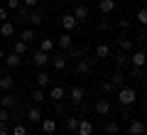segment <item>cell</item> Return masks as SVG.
Masks as SVG:
<instances>
[{
  "label": "cell",
  "mask_w": 147,
  "mask_h": 135,
  "mask_svg": "<svg viewBox=\"0 0 147 135\" xmlns=\"http://www.w3.org/2000/svg\"><path fill=\"white\" fill-rule=\"evenodd\" d=\"M115 98H118V103H120V106H132L137 101V91L132 86H120L115 91Z\"/></svg>",
  "instance_id": "6da1fadb"
},
{
  "label": "cell",
  "mask_w": 147,
  "mask_h": 135,
  "mask_svg": "<svg viewBox=\"0 0 147 135\" xmlns=\"http://www.w3.org/2000/svg\"><path fill=\"white\" fill-rule=\"evenodd\" d=\"M93 62L96 59L93 57H81V59H76V74H81V76H88L91 74V66H93Z\"/></svg>",
  "instance_id": "7a4b0ae2"
},
{
  "label": "cell",
  "mask_w": 147,
  "mask_h": 135,
  "mask_svg": "<svg viewBox=\"0 0 147 135\" xmlns=\"http://www.w3.org/2000/svg\"><path fill=\"white\" fill-rule=\"evenodd\" d=\"M93 59H96V62H105V59H110V44H108V42H98V44H96Z\"/></svg>",
  "instance_id": "3957f363"
},
{
  "label": "cell",
  "mask_w": 147,
  "mask_h": 135,
  "mask_svg": "<svg viewBox=\"0 0 147 135\" xmlns=\"http://www.w3.org/2000/svg\"><path fill=\"white\" fill-rule=\"evenodd\" d=\"M44 118V113H42V108L39 106H32V108H27L25 111V120L30 125H39V120Z\"/></svg>",
  "instance_id": "277c9868"
},
{
  "label": "cell",
  "mask_w": 147,
  "mask_h": 135,
  "mask_svg": "<svg viewBox=\"0 0 147 135\" xmlns=\"http://www.w3.org/2000/svg\"><path fill=\"white\" fill-rule=\"evenodd\" d=\"M49 62L54 64V69L64 71V69H66V64H69V57H66V52H61V49H59V52H54L52 57H49Z\"/></svg>",
  "instance_id": "5b68a950"
},
{
  "label": "cell",
  "mask_w": 147,
  "mask_h": 135,
  "mask_svg": "<svg viewBox=\"0 0 147 135\" xmlns=\"http://www.w3.org/2000/svg\"><path fill=\"white\" fill-rule=\"evenodd\" d=\"M84 98H86V88L84 86H71L69 88V101H71L74 106L84 103Z\"/></svg>",
  "instance_id": "8992f818"
},
{
  "label": "cell",
  "mask_w": 147,
  "mask_h": 135,
  "mask_svg": "<svg viewBox=\"0 0 147 135\" xmlns=\"http://www.w3.org/2000/svg\"><path fill=\"white\" fill-rule=\"evenodd\" d=\"M115 42H118V47H120V52H127V54H130V52H132V47H135L132 37H130V35H125V32H120V35L115 37Z\"/></svg>",
  "instance_id": "52a82bcc"
},
{
  "label": "cell",
  "mask_w": 147,
  "mask_h": 135,
  "mask_svg": "<svg viewBox=\"0 0 147 135\" xmlns=\"http://www.w3.org/2000/svg\"><path fill=\"white\" fill-rule=\"evenodd\" d=\"M47 64H49V54L47 52H42V49H34V52H32V66L44 69Z\"/></svg>",
  "instance_id": "ba28073f"
},
{
  "label": "cell",
  "mask_w": 147,
  "mask_h": 135,
  "mask_svg": "<svg viewBox=\"0 0 147 135\" xmlns=\"http://www.w3.org/2000/svg\"><path fill=\"white\" fill-rule=\"evenodd\" d=\"M113 62H115V69L125 71V69L130 66V54H127V52H120V49H118V52L113 54Z\"/></svg>",
  "instance_id": "9c48e42d"
},
{
  "label": "cell",
  "mask_w": 147,
  "mask_h": 135,
  "mask_svg": "<svg viewBox=\"0 0 147 135\" xmlns=\"http://www.w3.org/2000/svg\"><path fill=\"white\" fill-rule=\"evenodd\" d=\"M127 135H145V123L140 118H130L127 123Z\"/></svg>",
  "instance_id": "30bf717a"
},
{
  "label": "cell",
  "mask_w": 147,
  "mask_h": 135,
  "mask_svg": "<svg viewBox=\"0 0 147 135\" xmlns=\"http://www.w3.org/2000/svg\"><path fill=\"white\" fill-rule=\"evenodd\" d=\"M54 42H57V47L61 49V52H66L69 47H74V37H71V32H64V35H59Z\"/></svg>",
  "instance_id": "8fae6325"
},
{
  "label": "cell",
  "mask_w": 147,
  "mask_h": 135,
  "mask_svg": "<svg viewBox=\"0 0 147 135\" xmlns=\"http://www.w3.org/2000/svg\"><path fill=\"white\" fill-rule=\"evenodd\" d=\"M76 27H79V22H76V17H74L71 12L61 15V30H64V32H74Z\"/></svg>",
  "instance_id": "7c38bea8"
},
{
  "label": "cell",
  "mask_w": 147,
  "mask_h": 135,
  "mask_svg": "<svg viewBox=\"0 0 147 135\" xmlns=\"http://www.w3.org/2000/svg\"><path fill=\"white\" fill-rule=\"evenodd\" d=\"M3 62H5L7 69H17V66H22V64H25V59H22L20 54L10 52V54H5V59H3Z\"/></svg>",
  "instance_id": "4fadbf2b"
},
{
  "label": "cell",
  "mask_w": 147,
  "mask_h": 135,
  "mask_svg": "<svg viewBox=\"0 0 147 135\" xmlns=\"http://www.w3.org/2000/svg\"><path fill=\"white\" fill-rule=\"evenodd\" d=\"M93 111H96L98 115H110L113 106H110V101H108V98H98V101H96V106H93Z\"/></svg>",
  "instance_id": "5bb4252c"
},
{
  "label": "cell",
  "mask_w": 147,
  "mask_h": 135,
  "mask_svg": "<svg viewBox=\"0 0 147 135\" xmlns=\"http://www.w3.org/2000/svg\"><path fill=\"white\" fill-rule=\"evenodd\" d=\"M108 81H110V86H113V88L118 91V88H120L123 83H125V71H120V69H115V71H113V74L108 76Z\"/></svg>",
  "instance_id": "9a60e30c"
},
{
  "label": "cell",
  "mask_w": 147,
  "mask_h": 135,
  "mask_svg": "<svg viewBox=\"0 0 147 135\" xmlns=\"http://www.w3.org/2000/svg\"><path fill=\"white\" fill-rule=\"evenodd\" d=\"M98 10H100V15H113V12L118 10V3H115V0H100Z\"/></svg>",
  "instance_id": "2e32d148"
},
{
  "label": "cell",
  "mask_w": 147,
  "mask_h": 135,
  "mask_svg": "<svg viewBox=\"0 0 147 135\" xmlns=\"http://www.w3.org/2000/svg\"><path fill=\"white\" fill-rule=\"evenodd\" d=\"M39 125H42V133L44 135H54V133H57V118H42Z\"/></svg>",
  "instance_id": "e0dca14e"
},
{
  "label": "cell",
  "mask_w": 147,
  "mask_h": 135,
  "mask_svg": "<svg viewBox=\"0 0 147 135\" xmlns=\"http://www.w3.org/2000/svg\"><path fill=\"white\" fill-rule=\"evenodd\" d=\"M76 135H93V123L88 118H79V128H76Z\"/></svg>",
  "instance_id": "ac0fdd59"
},
{
  "label": "cell",
  "mask_w": 147,
  "mask_h": 135,
  "mask_svg": "<svg viewBox=\"0 0 147 135\" xmlns=\"http://www.w3.org/2000/svg\"><path fill=\"white\" fill-rule=\"evenodd\" d=\"M71 15L76 17V22L81 25V22H88V15H91V12H88V7H86V5H76Z\"/></svg>",
  "instance_id": "d6986e66"
},
{
  "label": "cell",
  "mask_w": 147,
  "mask_h": 135,
  "mask_svg": "<svg viewBox=\"0 0 147 135\" xmlns=\"http://www.w3.org/2000/svg\"><path fill=\"white\" fill-rule=\"evenodd\" d=\"M0 37H5V39H12V37H15V25H12L10 20L0 22Z\"/></svg>",
  "instance_id": "ffe728a7"
},
{
  "label": "cell",
  "mask_w": 147,
  "mask_h": 135,
  "mask_svg": "<svg viewBox=\"0 0 147 135\" xmlns=\"http://www.w3.org/2000/svg\"><path fill=\"white\" fill-rule=\"evenodd\" d=\"M10 42H12V52H15V54H20V57H25V54L30 52V44H25V42H22V39H17V37H15V39H10Z\"/></svg>",
  "instance_id": "44dd1931"
},
{
  "label": "cell",
  "mask_w": 147,
  "mask_h": 135,
  "mask_svg": "<svg viewBox=\"0 0 147 135\" xmlns=\"http://www.w3.org/2000/svg\"><path fill=\"white\" fill-rule=\"evenodd\" d=\"M49 98L57 103V101H64L66 98V91H64V86H54L52 83V88H49Z\"/></svg>",
  "instance_id": "7402d4cb"
},
{
  "label": "cell",
  "mask_w": 147,
  "mask_h": 135,
  "mask_svg": "<svg viewBox=\"0 0 147 135\" xmlns=\"http://www.w3.org/2000/svg\"><path fill=\"white\" fill-rule=\"evenodd\" d=\"M34 86L37 88H44V86H52V76H49L47 71H39L34 76Z\"/></svg>",
  "instance_id": "603a6c76"
},
{
  "label": "cell",
  "mask_w": 147,
  "mask_h": 135,
  "mask_svg": "<svg viewBox=\"0 0 147 135\" xmlns=\"http://www.w3.org/2000/svg\"><path fill=\"white\" fill-rule=\"evenodd\" d=\"M30 25H32V27H42V25H44V12L30 10Z\"/></svg>",
  "instance_id": "cb8c5ba5"
},
{
  "label": "cell",
  "mask_w": 147,
  "mask_h": 135,
  "mask_svg": "<svg viewBox=\"0 0 147 135\" xmlns=\"http://www.w3.org/2000/svg\"><path fill=\"white\" fill-rule=\"evenodd\" d=\"M142 64H145V52L142 49L130 52V66H142Z\"/></svg>",
  "instance_id": "d4e9b609"
},
{
  "label": "cell",
  "mask_w": 147,
  "mask_h": 135,
  "mask_svg": "<svg viewBox=\"0 0 147 135\" xmlns=\"http://www.w3.org/2000/svg\"><path fill=\"white\" fill-rule=\"evenodd\" d=\"M0 88H3V91H12V88H15V79H12L10 74H0Z\"/></svg>",
  "instance_id": "484cf974"
},
{
  "label": "cell",
  "mask_w": 147,
  "mask_h": 135,
  "mask_svg": "<svg viewBox=\"0 0 147 135\" xmlns=\"http://www.w3.org/2000/svg\"><path fill=\"white\" fill-rule=\"evenodd\" d=\"M17 39H22L25 44H30V42H34V27H25V30L20 32V35H15Z\"/></svg>",
  "instance_id": "4316f807"
},
{
  "label": "cell",
  "mask_w": 147,
  "mask_h": 135,
  "mask_svg": "<svg viewBox=\"0 0 147 135\" xmlns=\"http://www.w3.org/2000/svg\"><path fill=\"white\" fill-rule=\"evenodd\" d=\"M30 98L32 101H34V106H39V103H44V101H47V96H44V91H42V88H32V91H30Z\"/></svg>",
  "instance_id": "83f0119b"
},
{
  "label": "cell",
  "mask_w": 147,
  "mask_h": 135,
  "mask_svg": "<svg viewBox=\"0 0 147 135\" xmlns=\"http://www.w3.org/2000/svg\"><path fill=\"white\" fill-rule=\"evenodd\" d=\"M64 125H66V133H74V135H76V128H79V115L71 113L66 120H64Z\"/></svg>",
  "instance_id": "f1b7e54d"
},
{
  "label": "cell",
  "mask_w": 147,
  "mask_h": 135,
  "mask_svg": "<svg viewBox=\"0 0 147 135\" xmlns=\"http://www.w3.org/2000/svg\"><path fill=\"white\" fill-rule=\"evenodd\" d=\"M15 15H17V22H22V25H27V22H30V7L20 5V7L15 10Z\"/></svg>",
  "instance_id": "f546056e"
},
{
  "label": "cell",
  "mask_w": 147,
  "mask_h": 135,
  "mask_svg": "<svg viewBox=\"0 0 147 135\" xmlns=\"http://www.w3.org/2000/svg\"><path fill=\"white\" fill-rule=\"evenodd\" d=\"M54 47H57V42L52 39V37H44V39H39V49H42V52H54Z\"/></svg>",
  "instance_id": "4dcf8cb0"
},
{
  "label": "cell",
  "mask_w": 147,
  "mask_h": 135,
  "mask_svg": "<svg viewBox=\"0 0 147 135\" xmlns=\"http://www.w3.org/2000/svg\"><path fill=\"white\" fill-rule=\"evenodd\" d=\"M127 76L135 79V81H142L145 74H142V66H127Z\"/></svg>",
  "instance_id": "1f68e13d"
},
{
  "label": "cell",
  "mask_w": 147,
  "mask_h": 135,
  "mask_svg": "<svg viewBox=\"0 0 147 135\" xmlns=\"http://www.w3.org/2000/svg\"><path fill=\"white\" fill-rule=\"evenodd\" d=\"M105 133H108V135L120 133V123H118V120H108V123H105Z\"/></svg>",
  "instance_id": "d6a6232c"
},
{
  "label": "cell",
  "mask_w": 147,
  "mask_h": 135,
  "mask_svg": "<svg viewBox=\"0 0 147 135\" xmlns=\"http://www.w3.org/2000/svg\"><path fill=\"white\" fill-rule=\"evenodd\" d=\"M135 22H137L140 27H145V25H147V10H145V7H140V10H137V15H135Z\"/></svg>",
  "instance_id": "836d02e7"
},
{
  "label": "cell",
  "mask_w": 147,
  "mask_h": 135,
  "mask_svg": "<svg viewBox=\"0 0 147 135\" xmlns=\"http://www.w3.org/2000/svg\"><path fill=\"white\" fill-rule=\"evenodd\" d=\"M10 135H27V125H25V123H15Z\"/></svg>",
  "instance_id": "e575fe53"
},
{
  "label": "cell",
  "mask_w": 147,
  "mask_h": 135,
  "mask_svg": "<svg viewBox=\"0 0 147 135\" xmlns=\"http://www.w3.org/2000/svg\"><path fill=\"white\" fill-rule=\"evenodd\" d=\"M118 27H120L123 32H127V30H132V20H127V17H125V20H118Z\"/></svg>",
  "instance_id": "d590c367"
},
{
  "label": "cell",
  "mask_w": 147,
  "mask_h": 135,
  "mask_svg": "<svg viewBox=\"0 0 147 135\" xmlns=\"http://www.w3.org/2000/svg\"><path fill=\"white\" fill-rule=\"evenodd\" d=\"M100 91H103V94H113V91H115V88L110 86V81H108V79H105V81L100 83Z\"/></svg>",
  "instance_id": "8d00e7d4"
},
{
  "label": "cell",
  "mask_w": 147,
  "mask_h": 135,
  "mask_svg": "<svg viewBox=\"0 0 147 135\" xmlns=\"http://www.w3.org/2000/svg\"><path fill=\"white\" fill-rule=\"evenodd\" d=\"M20 5H22V0H7V3H5V7H7V10H17Z\"/></svg>",
  "instance_id": "74e56055"
},
{
  "label": "cell",
  "mask_w": 147,
  "mask_h": 135,
  "mask_svg": "<svg viewBox=\"0 0 147 135\" xmlns=\"http://www.w3.org/2000/svg\"><path fill=\"white\" fill-rule=\"evenodd\" d=\"M22 5H25V7H30V10H34V7L39 5V0H22Z\"/></svg>",
  "instance_id": "f35d334b"
},
{
  "label": "cell",
  "mask_w": 147,
  "mask_h": 135,
  "mask_svg": "<svg viewBox=\"0 0 147 135\" xmlns=\"http://www.w3.org/2000/svg\"><path fill=\"white\" fill-rule=\"evenodd\" d=\"M5 20H7V7L0 5V22H5Z\"/></svg>",
  "instance_id": "ab89813d"
},
{
  "label": "cell",
  "mask_w": 147,
  "mask_h": 135,
  "mask_svg": "<svg viewBox=\"0 0 147 135\" xmlns=\"http://www.w3.org/2000/svg\"><path fill=\"white\" fill-rule=\"evenodd\" d=\"M0 135H10V133H7V128H0Z\"/></svg>",
  "instance_id": "60d3db41"
},
{
  "label": "cell",
  "mask_w": 147,
  "mask_h": 135,
  "mask_svg": "<svg viewBox=\"0 0 147 135\" xmlns=\"http://www.w3.org/2000/svg\"><path fill=\"white\" fill-rule=\"evenodd\" d=\"M3 59H5V49H0V62H3Z\"/></svg>",
  "instance_id": "b9f144b4"
},
{
  "label": "cell",
  "mask_w": 147,
  "mask_h": 135,
  "mask_svg": "<svg viewBox=\"0 0 147 135\" xmlns=\"http://www.w3.org/2000/svg\"><path fill=\"white\" fill-rule=\"evenodd\" d=\"M39 3H54V0H39Z\"/></svg>",
  "instance_id": "7bdbcfd3"
},
{
  "label": "cell",
  "mask_w": 147,
  "mask_h": 135,
  "mask_svg": "<svg viewBox=\"0 0 147 135\" xmlns=\"http://www.w3.org/2000/svg\"><path fill=\"white\" fill-rule=\"evenodd\" d=\"M0 74H3V64H0Z\"/></svg>",
  "instance_id": "ee69618b"
},
{
  "label": "cell",
  "mask_w": 147,
  "mask_h": 135,
  "mask_svg": "<svg viewBox=\"0 0 147 135\" xmlns=\"http://www.w3.org/2000/svg\"><path fill=\"white\" fill-rule=\"evenodd\" d=\"M137 3H145V0H137Z\"/></svg>",
  "instance_id": "f6af8a7d"
},
{
  "label": "cell",
  "mask_w": 147,
  "mask_h": 135,
  "mask_svg": "<svg viewBox=\"0 0 147 135\" xmlns=\"http://www.w3.org/2000/svg\"><path fill=\"white\" fill-rule=\"evenodd\" d=\"M115 135H120V133H115Z\"/></svg>",
  "instance_id": "bcb514c9"
}]
</instances>
